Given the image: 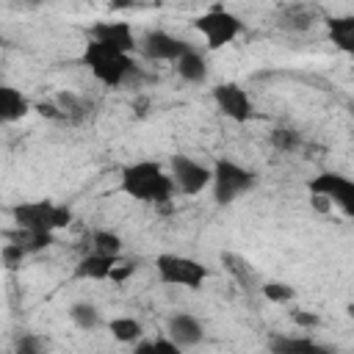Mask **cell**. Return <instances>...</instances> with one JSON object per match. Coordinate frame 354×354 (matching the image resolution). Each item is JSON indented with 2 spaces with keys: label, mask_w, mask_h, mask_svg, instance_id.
<instances>
[{
  "label": "cell",
  "mask_w": 354,
  "mask_h": 354,
  "mask_svg": "<svg viewBox=\"0 0 354 354\" xmlns=\"http://www.w3.org/2000/svg\"><path fill=\"white\" fill-rule=\"evenodd\" d=\"M36 108H39V113H41V116H47V119H55V122H66V119H64V113H61V108H58L55 102H39Z\"/></svg>",
  "instance_id": "32"
},
{
  "label": "cell",
  "mask_w": 354,
  "mask_h": 354,
  "mask_svg": "<svg viewBox=\"0 0 354 354\" xmlns=\"http://www.w3.org/2000/svg\"><path fill=\"white\" fill-rule=\"evenodd\" d=\"M30 111V100L14 88V86H0V119L6 124H14L19 119H25Z\"/></svg>",
  "instance_id": "17"
},
{
  "label": "cell",
  "mask_w": 354,
  "mask_h": 354,
  "mask_svg": "<svg viewBox=\"0 0 354 354\" xmlns=\"http://www.w3.org/2000/svg\"><path fill=\"white\" fill-rule=\"evenodd\" d=\"M210 94H213L216 108L227 119L241 122V124L254 119V105H252V97L246 94L243 86H238V83H218V86H213Z\"/></svg>",
  "instance_id": "11"
},
{
  "label": "cell",
  "mask_w": 354,
  "mask_h": 354,
  "mask_svg": "<svg viewBox=\"0 0 354 354\" xmlns=\"http://www.w3.org/2000/svg\"><path fill=\"white\" fill-rule=\"evenodd\" d=\"M268 354H335V348L307 335H271Z\"/></svg>",
  "instance_id": "14"
},
{
  "label": "cell",
  "mask_w": 354,
  "mask_h": 354,
  "mask_svg": "<svg viewBox=\"0 0 354 354\" xmlns=\"http://www.w3.org/2000/svg\"><path fill=\"white\" fill-rule=\"evenodd\" d=\"M69 318H72V324H75L77 329H83V332H94V329L102 324L100 310H97V304H91V301H75V304L69 307Z\"/></svg>",
  "instance_id": "22"
},
{
  "label": "cell",
  "mask_w": 354,
  "mask_h": 354,
  "mask_svg": "<svg viewBox=\"0 0 354 354\" xmlns=\"http://www.w3.org/2000/svg\"><path fill=\"white\" fill-rule=\"evenodd\" d=\"M11 354H47V343L36 332H19L14 337Z\"/></svg>",
  "instance_id": "25"
},
{
  "label": "cell",
  "mask_w": 354,
  "mask_h": 354,
  "mask_svg": "<svg viewBox=\"0 0 354 354\" xmlns=\"http://www.w3.org/2000/svg\"><path fill=\"white\" fill-rule=\"evenodd\" d=\"M108 332H111V337H113L116 343H130V346H136L138 340H144V326H141V321L133 318V315L111 318V321H108Z\"/></svg>",
  "instance_id": "20"
},
{
  "label": "cell",
  "mask_w": 354,
  "mask_h": 354,
  "mask_svg": "<svg viewBox=\"0 0 354 354\" xmlns=\"http://www.w3.org/2000/svg\"><path fill=\"white\" fill-rule=\"evenodd\" d=\"M194 30L205 39L207 50H221L243 33V22L224 6H210L205 14L194 19Z\"/></svg>",
  "instance_id": "6"
},
{
  "label": "cell",
  "mask_w": 354,
  "mask_h": 354,
  "mask_svg": "<svg viewBox=\"0 0 354 354\" xmlns=\"http://www.w3.org/2000/svg\"><path fill=\"white\" fill-rule=\"evenodd\" d=\"M155 274L163 285H174V288H188V290H199L207 282V266L185 257V254H171L163 252L155 257Z\"/></svg>",
  "instance_id": "5"
},
{
  "label": "cell",
  "mask_w": 354,
  "mask_h": 354,
  "mask_svg": "<svg viewBox=\"0 0 354 354\" xmlns=\"http://www.w3.org/2000/svg\"><path fill=\"white\" fill-rule=\"evenodd\" d=\"M0 257H3V266H6L8 271H17V268H22V260H25L28 254H25V249H19L17 243L6 241L3 249H0Z\"/></svg>",
  "instance_id": "27"
},
{
  "label": "cell",
  "mask_w": 354,
  "mask_h": 354,
  "mask_svg": "<svg viewBox=\"0 0 354 354\" xmlns=\"http://www.w3.org/2000/svg\"><path fill=\"white\" fill-rule=\"evenodd\" d=\"M260 290H263V296H266L268 301H277V304H288V301H293V296H296V290H293L290 285H285V282H266Z\"/></svg>",
  "instance_id": "26"
},
{
  "label": "cell",
  "mask_w": 354,
  "mask_h": 354,
  "mask_svg": "<svg viewBox=\"0 0 354 354\" xmlns=\"http://www.w3.org/2000/svg\"><path fill=\"white\" fill-rule=\"evenodd\" d=\"M290 318H293V324L301 326V329H315V326L321 324V318H318L315 313H304V310H293Z\"/></svg>",
  "instance_id": "29"
},
{
  "label": "cell",
  "mask_w": 354,
  "mask_h": 354,
  "mask_svg": "<svg viewBox=\"0 0 354 354\" xmlns=\"http://www.w3.org/2000/svg\"><path fill=\"white\" fill-rule=\"evenodd\" d=\"M324 25H326L329 41L340 53L354 55V14H332V17H324Z\"/></svg>",
  "instance_id": "16"
},
{
  "label": "cell",
  "mask_w": 354,
  "mask_h": 354,
  "mask_svg": "<svg viewBox=\"0 0 354 354\" xmlns=\"http://www.w3.org/2000/svg\"><path fill=\"white\" fill-rule=\"evenodd\" d=\"M152 354H185L174 340H169L166 335L163 337H155V343H152Z\"/></svg>",
  "instance_id": "30"
},
{
  "label": "cell",
  "mask_w": 354,
  "mask_h": 354,
  "mask_svg": "<svg viewBox=\"0 0 354 354\" xmlns=\"http://www.w3.org/2000/svg\"><path fill=\"white\" fill-rule=\"evenodd\" d=\"M88 249L86 252H97V254H108V257H122V238L113 230H91L86 235Z\"/></svg>",
  "instance_id": "21"
},
{
  "label": "cell",
  "mask_w": 354,
  "mask_h": 354,
  "mask_svg": "<svg viewBox=\"0 0 354 354\" xmlns=\"http://www.w3.org/2000/svg\"><path fill=\"white\" fill-rule=\"evenodd\" d=\"M174 72L185 80V83H205L207 80V58L199 53V50H188L177 64H174Z\"/></svg>",
  "instance_id": "18"
},
{
  "label": "cell",
  "mask_w": 354,
  "mask_h": 354,
  "mask_svg": "<svg viewBox=\"0 0 354 354\" xmlns=\"http://www.w3.org/2000/svg\"><path fill=\"white\" fill-rule=\"evenodd\" d=\"M188 50H194V44H188L180 36H171L169 30H158V28L147 30L138 39V53L147 61H171V64H177Z\"/></svg>",
  "instance_id": "9"
},
{
  "label": "cell",
  "mask_w": 354,
  "mask_h": 354,
  "mask_svg": "<svg viewBox=\"0 0 354 354\" xmlns=\"http://www.w3.org/2000/svg\"><path fill=\"white\" fill-rule=\"evenodd\" d=\"M130 274H136V263H133V260H124V263L119 260V263H116V268H113V274H111V279L122 285V282H124Z\"/></svg>",
  "instance_id": "31"
},
{
  "label": "cell",
  "mask_w": 354,
  "mask_h": 354,
  "mask_svg": "<svg viewBox=\"0 0 354 354\" xmlns=\"http://www.w3.org/2000/svg\"><path fill=\"white\" fill-rule=\"evenodd\" d=\"M307 188L315 199H326L343 216L354 218V180L351 177H346L340 171H321L310 180Z\"/></svg>",
  "instance_id": "7"
},
{
  "label": "cell",
  "mask_w": 354,
  "mask_h": 354,
  "mask_svg": "<svg viewBox=\"0 0 354 354\" xmlns=\"http://www.w3.org/2000/svg\"><path fill=\"white\" fill-rule=\"evenodd\" d=\"M119 260H122V257H108V254L86 252V254H80V260H77V266H75V277H77V279H94V282L111 279V274H113V268H116Z\"/></svg>",
  "instance_id": "15"
},
{
  "label": "cell",
  "mask_w": 354,
  "mask_h": 354,
  "mask_svg": "<svg viewBox=\"0 0 354 354\" xmlns=\"http://www.w3.org/2000/svg\"><path fill=\"white\" fill-rule=\"evenodd\" d=\"M119 188L124 196L144 202V205H169L177 191L171 174L158 160H136V163L122 166Z\"/></svg>",
  "instance_id": "1"
},
{
  "label": "cell",
  "mask_w": 354,
  "mask_h": 354,
  "mask_svg": "<svg viewBox=\"0 0 354 354\" xmlns=\"http://www.w3.org/2000/svg\"><path fill=\"white\" fill-rule=\"evenodd\" d=\"M169 174L174 180L177 191L185 194V196H196L213 183V166H205V163H199V160H194L191 155H183V152L169 158Z\"/></svg>",
  "instance_id": "8"
},
{
  "label": "cell",
  "mask_w": 354,
  "mask_h": 354,
  "mask_svg": "<svg viewBox=\"0 0 354 354\" xmlns=\"http://www.w3.org/2000/svg\"><path fill=\"white\" fill-rule=\"evenodd\" d=\"M88 41H97L102 47L119 50V53H138V36L133 33V25L124 19H100L88 28Z\"/></svg>",
  "instance_id": "10"
},
{
  "label": "cell",
  "mask_w": 354,
  "mask_h": 354,
  "mask_svg": "<svg viewBox=\"0 0 354 354\" xmlns=\"http://www.w3.org/2000/svg\"><path fill=\"white\" fill-rule=\"evenodd\" d=\"M80 64L105 88H124V86H133L136 88L144 80V72H141V66L136 64L133 55L119 53V50H111V47H102L97 41H86L83 55H80Z\"/></svg>",
  "instance_id": "2"
},
{
  "label": "cell",
  "mask_w": 354,
  "mask_h": 354,
  "mask_svg": "<svg viewBox=\"0 0 354 354\" xmlns=\"http://www.w3.org/2000/svg\"><path fill=\"white\" fill-rule=\"evenodd\" d=\"M268 141H271V147L277 152H288L290 155V152H296L301 147V133L293 130V127H274L271 136H268Z\"/></svg>",
  "instance_id": "23"
},
{
  "label": "cell",
  "mask_w": 354,
  "mask_h": 354,
  "mask_svg": "<svg viewBox=\"0 0 354 354\" xmlns=\"http://www.w3.org/2000/svg\"><path fill=\"white\" fill-rule=\"evenodd\" d=\"M224 263H230L227 268L238 277V282H249V279H252V271H249V263H246V260H241V257H235V254H224Z\"/></svg>",
  "instance_id": "28"
},
{
  "label": "cell",
  "mask_w": 354,
  "mask_h": 354,
  "mask_svg": "<svg viewBox=\"0 0 354 354\" xmlns=\"http://www.w3.org/2000/svg\"><path fill=\"white\" fill-rule=\"evenodd\" d=\"M55 105L61 108V113H64L66 122H80V119L86 116V102H83L77 94H72V91L55 94Z\"/></svg>",
  "instance_id": "24"
},
{
  "label": "cell",
  "mask_w": 354,
  "mask_h": 354,
  "mask_svg": "<svg viewBox=\"0 0 354 354\" xmlns=\"http://www.w3.org/2000/svg\"><path fill=\"white\" fill-rule=\"evenodd\" d=\"M166 337L174 340L180 348H191V346H199L205 340V326L191 313H174L166 321Z\"/></svg>",
  "instance_id": "13"
},
{
  "label": "cell",
  "mask_w": 354,
  "mask_h": 354,
  "mask_svg": "<svg viewBox=\"0 0 354 354\" xmlns=\"http://www.w3.org/2000/svg\"><path fill=\"white\" fill-rule=\"evenodd\" d=\"M346 315H348V318H354V301H351V304L346 307Z\"/></svg>",
  "instance_id": "33"
},
{
  "label": "cell",
  "mask_w": 354,
  "mask_h": 354,
  "mask_svg": "<svg viewBox=\"0 0 354 354\" xmlns=\"http://www.w3.org/2000/svg\"><path fill=\"white\" fill-rule=\"evenodd\" d=\"M254 185H257V174L252 169H246V166H241V163H235L230 158H218L213 163V183H210V188H213L216 205L227 207L238 196L249 194Z\"/></svg>",
  "instance_id": "4"
},
{
  "label": "cell",
  "mask_w": 354,
  "mask_h": 354,
  "mask_svg": "<svg viewBox=\"0 0 354 354\" xmlns=\"http://www.w3.org/2000/svg\"><path fill=\"white\" fill-rule=\"evenodd\" d=\"M6 241H11V243H17L19 249H25V254H36V252H44L47 246H53V243H55V235L14 227V230L6 232Z\"/></svg>",
  "instance_id": "19"
},
{
  "label": "cell",
  "mask_w": 354,
  "mask_h": 354,
  "mask_svg": "<svg viewBox=\"0 0 354 354\" xmlns=\"http://www.w3.org/2000/svg\"><path fill=\"white\" fill-rule=\"evenodd\" d=\"M11 218L17 227L22 230H33V232H47L55 235L58 230L72 224V207L50 202V199H36V202H19L11 207Z\"/></svg>",
  "instance_id": "3"
},
{
  "label": "cell",
  "mask_w": 354,
  "mask_h": 354,
  "mask_svg": "<svg viewBox=\"0 0 354 354\" xmlns=\"http://www.w3.org/2000/svg\"><path fill=\"white\" fill-rule=\"evenodd\" d=\"M324 17L318 6L310 3H285L277 8V28L288 33H307L315 28V22Z\"/></svg>",
  "instance_id": "12"
}]
</instances>
